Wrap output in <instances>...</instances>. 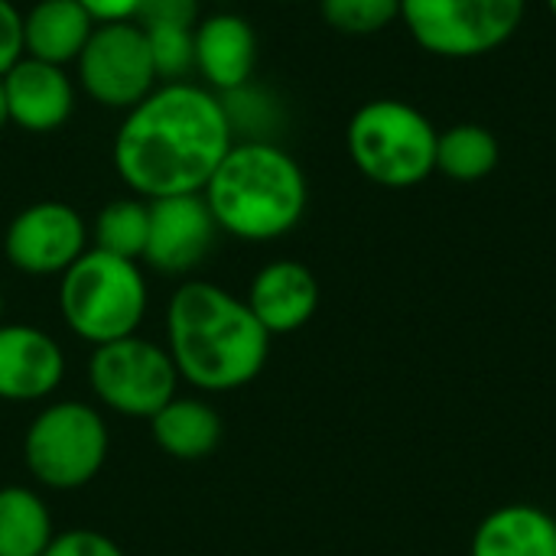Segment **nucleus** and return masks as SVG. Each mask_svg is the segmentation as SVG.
<instances>
[{
    "label": "nucleus",
    "instance_id": "f8f14e48",
    "mask_svg": "<svg viewBox=\"0 0 556 556\" xmlns=\"http://www.w3.org/2000/svg\"><path fill=\"white\" fill-rule=\"evenodd\" d=\"M62 378L65 352L46 329L29 323H0V401H46L59 391Z\"/></svg>",
    "mask_w": 556,
    "mask_h": 556
},
{
    "label": "nucleus",
    "instance_id": "dca6fc26",
    "mask_svg": "<svg viewBox=\"0 0 556 556\" xmlns=\"http://www.w3.org/2000/svg\"><path fill=\"white\" fill-rule=\"evenodd\" d=\"M469 556H556V518L528 502L502 505L479 521Z\"/></svg>",
    "mask_w": 556,
    "mask_h": 556
},
{
    "label": "nucleus",
    "instance_id": "f3484780",
    "mask_svg": "<svg viewBox=\"0 0 556 556\" xmlns=\"http://www.w3.org/2000/svg\"><path fill=\"white\" fill-rule=\"evenodd\" d=\"M94 26L78 0H36L23 13V52L65 68L81 55Z\"/></svg>",
    "mask_w": 556,
    "mask_h": 556
},
{
    "label": "nucleus",
    "instance_id": "393cba45",
    "mask_svg": "<svg viewBox=\"0 0 556 556\" xmlns=\"http://www.w3.org/2000/svg\"><path fill=\"white\" fill-rule=\"evenodd\" d=\"M199 20H202L199 0H143L134 23L137 26H186V29H195Z\"/></svg>",
    "mask_w": 556,
    "mask_h": 556
},
{
    "label": "nucleus",
    "instance_id": "20e7f679",
    "mask_svg": "<svg viewBox=\"0 0 556 556\" xmlns=\"http://www.w3.org/2000/svg\"><path fill=\"white\" fill-rule=\"evenodd\" d=\"M150 303L140 261L88 248L59 277V309L65 326L91 349L137 336Z\"/></svg>",
    "mask_w": 556,
    "mask_h": 556
},
{
    "label": "nucleus",
    "instance_id": "b1692460",
    "mask_svg": "<svg viewBox=\"0 0 556 556\" xmlns=\"http://www.w3.org/2000/svg\"><path fill=\"white\" fill-rule=\"evenodd\" d=\"M42 556H124V551L111 538H104L101 531L72 528V531L55 534Z\"/></svg>",
    "mask_w": 556,
    "mask_h": 556
},
{
    "label": "nucleus",
    "instance_id": "c756f323",
    "mask_svg": "<svg viewBox=\"0 0 556 556\" xmlns=\"http://www.w3.org/2000/svg\"><path fill=\"white\" fill-rule=\"evenodd\" d=\"M0 323H3V290H0Z\"/></svg>",
    "mask_w": 556,
    "mask_h": 556
},
{
    "label": "nucleus",
    "instance_id": "bb28decb",
    "mask_svg": "<svg viewBox=\"0 0 556 556\" xmlns=\"http://www.w3.org/2000/svg\"><path fill=\"white\" fill-rule=\"evenodd\" d=\"M94 23H130L137 20V10L143 0H78Z\"/></svg>",
    "mask_w": 556,
    "mask_h": 556
},
{
    "label": "nucleus",
    "instance_id": "aec40b11",
    "mask_svg": "<svg viewBox=\"0 0 556 556\" xmlns=\"http://www.w3.org/2000/svg\"><path fill=\"white\" fill-rule=\"evenodd\" d=\"M502 147L482 124H456L437 137V173L453 182H479L495 173Z\"/></svg>",
    "mask_w": 556,
    "mask_h": 556
},
{
    "label": "nucleus",
    "instance_id": "6e6552de",
    "mask_svg": "<svg viewBox=\"0 0 556 556\" xmlns=\"http://www.w3.org/2000/svg\"><path fill=\"white\" fill-rule=\"evenodd\" d=\"M179 381L169 349L143 336L98 345L88 358V384L94 397L121 417L150 420L179 394Z\"/></svg>",
    "mask_w": 556,
    "mask_h": 556
},
{
    "label": "nucleus",
    "instance_id": "6ab92c4d",
    "mask_svg": "<svg viewBox=\"0 0 556 556\" xmlns=\"http://www.w3.org/2000/svg\"><path fill=\"white\" fill-rule=\"evenodd\" d=\"M52 511L26 485L0 489V556H42L52 544Z\"/></svg>",
    "mask_w": 556,
    "mask_h": 556
},
{
    "label": "nucleus",
    "instance_id": "cd10ccee",
    "mask_svg": "<svg viewBox=\"0 0 556 556\" xmlns=\"http://www.w3.org/2000/svg\"><path fill=\"white\" fill-rule=\"evenodd\" d=\"M10 124V111H7V91H3V78H0V130Z\"/></svg>",
    "mask_w": 556,
    "mask_h": 556
},
{
    "label": "nucleus",
    "instance_id": "4468645a",
    "mask_svg": "<svg viewBox=\"0 0 556 556\" xmlns=\"http://www.w3.org/2000/svg\"><path fill=\"white\" fill-rule=\"evenodd\" d=\"M244 303L270 339L290 336L313 323L319 309V280L300 261H270L254 274Z\"/></svg>",
    "mask_w": 556,
    "mask_h": 556
},
{
    "label": "nucleus",
    "instance_id": "412c9836",
    "mask_svg": "<svg viewBox=\"0 0 556 556\" xmlns=\"http://www.w3.org/2000/svg\"><path fill=\"white\" fill-rule=\"evenodd\" d=\"M91 231V248L108 251L114 257L143 261L147 235H150V202L140 195H124L108 202L98 215Z\"/></svg>",
    "mask_w": 556,
    "mask_h": 556
},
{
    "label": "nucleus",
    "instance_id": "c85d7f7f",
    "mask_svg": "<svg viewBox=\"0 0 556 556\" xmlns=\"http://www.w3.org/2000/svg\"><path fill=\"white\" fill-rule=\"evenodd\" d=\"M547 10L554 13V20H556V0H547Z\"/></svg>",
    "mask_w": 556,
    "mask_h": 556
},
{
    "label": "nucleus",
    "instance_id": "4be33fe9",
    "mask_svg": "<svg viewBox=\"0 0 556 556\" xmlns=\"http://www.w3.org/2000/svg\"><path fill=\"white\" fill-rule=\"evenodd\" d=\"M323 20L345 36H371L401 20V0H319Z\"/></svg>",
    "mask_w": 556,
    "mask_h": 556
},
{
    "label": "nucleus",
    "instance_id": "ddd939ff",
    "mask_svg": "<svg viewBox=\"0 0 556 556\" xmlns=\"http://www.w3.org/2000/svg\"><path fill=\"white\" fill-rule=\"evenodd\" d=\"M7 111L10 124L26 134H55L75 111V78L52 62L23 55L7 75Z\"/></svg>",
    "mask_w": 556,
    "mask_h": 556
},
{
    "label": "nucleus",
    "instance_id": "39448f33",
    "mask_svg": "<svg viewBox=\"0 0 556 556\" xmlns=\"http://www.w3.org/2000/svg\"><path fill=\"white\" fill-rule=\"evenodd\" d=\"M437 137L433 121L401 101V98H375L362 104L349 127L345 147L355 169L384 189H414L437 173Z\"/></svg>",
    "mask_w": 556,
    "mask_h": 556
},
{
    "label": "nucleus",
    "instance_id": "9b49d317",
    "mask_svg": "<svg viewBox=\"0 0 556 556\" xmlns=\"http://www.w3.org/2000/svg\"><path fill=\"white\" fill-rule=\"evenodd\" d=\"M215 238H218V225L202 192L153 199L143 264L163 277H182L208 257Z\"/></svg>",
    "mask_w": 556,
    "mask_h": 556
},
{
    "label": "nucleus",
    "instance_id": "423d86ee",
    "mask_svg": "<svg viewBox=\"0 0 556 556\" xmlns=\"http://www.w3.org/2000/svg\"><path fill=\"white\" fill-rule=\"evenodd\" d=\"M108 446L111 437L98 407L52 401L33 417L23 437V463L42 489L75 492L98 479L108 463Z\"/></svg>",
    "mask_w": 556,
    "mask_h": 556
},
{
    "label": "nucleus",
    "instance_id": "f257e3e1",
    "mask_svg": "<svg viewBox=\"0 0 556 556\" xmlns=\"http://www.w3.org/2000/svg\"><path fill=\"white\" fill-rule=\"evenodd\" d=\"M235 147V127L222 94L195 81H163L124 111L114 134V173L153 202L199 195Z\"/></svg>",
    "mask_w": 556,
    "mask_h": 556
},
{
    "label": "nucleus",
    "instance_id": "7c9ffc66",
    "mask_svg": "<svg viewBox=\"0 0 556 556\" xmlns=\"http://www.w3.org/2000/svg\"><path fill=\"white\" fill-rule=\"evenodd\" d=\"M277 3H300V0H277Z\"/></svg>",
    "mask_w": 556,
    "mask_h": 556
},
{
    "label": "nucleus",
    "instance_id": "9d476101",
    "mask_svg": "<svg viewBox=\"0 0 556 556\" xmlns=\"http://www.w3.org/2000/svg\"><path fill=\"white\" fill-rule=\"evenodd\" d=\"M91 248V231L68 202H33L13 215L3 235V257L26 277H62Z\"/></svg>",
    "mask_w": 556,
    "mask_h": 556
},
{
    "label": "nucleus",
    "instance_id": "a211bd4d",
    "mask_svg": "<svg viewBox=\"0 0 556 556\" xmlns=\"http://www.w3.org/2000/svg\"><path fill=\"white\" fill-rule=\"evenodd\" d=\"M150 433L166 456L179 463H199L218 450L222 417L208 401L176 394L160 414L150 417Z\"/></svg>",
    "mask_w": 556,
    "mask_h": 556
},
{
    "label": "nucleus",
    "instance_id": "2eb2a0df",
    "mask_svg": "<svg viewBox=\"0 0 556 556\" xmlns=\"http://www.w3.org/2000/svg\"><path fill=\"white\" fill-rule=\"evenodd\" d=\"M195 72L215 94L251 85L257 68V33L241 13H208L195 23Z\"/></svg>",
    "mask_w": 556,
    "mask_h": 556
},
{
    "label": "nucleus",
    "instance_id": "f03ea898",
    "mask_svg": "<svg viewBox=\"0 0 556 556\" xmlns=\"http://www.w3.org/2000/svg\"><path fill=\"white\" fill-rule=\"evenodd\" d=\"M166 349L182 381L208 394H228L264 371L270 332L225 287L186 280L166 306Z\"/></svg>",
    "mask_w": 556,
    "mask_h": 556
},
{
    "label": "nucleus",
    "instance_id": "1a4fd4ad",
    "mask_svg": "<svg viewBox=\"0 0 556 556\" xmlns=\"http://www.w3.org/2000/svg\"><path fill=\"white\" fill-rule=\"evenodd\" d=\"M75 65L78 88L108 111H130L160 85L147 36L134 20L98 23Z\"/></svg>",
    "mask_w": 556,
    "mask_h": 556
},
{
    "label": "nucleus",
    "instance_id": "a878e982",
    "mask_svg": "<svg viewBox=\"0 0 556 556\" xmlns=\"http://www.w3.org/2000/svg\"><path fill=\"white\" fill-rule=\"evenodd\" d=\"M23 13L13 0H0V78L23 59Z\"/></svg>",
    "mask_w": 556,
    "mask_h": 556
},
{
    "label": "nucleus",
    "instance_id": "0eeeda50",
    "mask_svg": "<svg viewBox=\"0 0 556 556\" xmlns=\"http://www.w3.org/2000/svg\"><path fill=\"white\" fill-rule=\"evenodd\" d=\"M528 0H401L414 42L440 59H479L502 49L525 23Z\"/></svg>",
    "mask_w": 556,
    "mask_h": 556
},
{
    "label": "nucleus",
    "instance_id": "7ed1b4c3",
    "mask_svg": "<svg viewBox=\"0 0 556 556\" xmlns=\"http://www.w3.org/2000/svg\"><path fill=\"white\" fill-rule=\"evenodd\" d=\"M218 231L238 241H277L290 235L309 202L303 166L270 140H235L205 186Z\"/></svg>",
    "mask_w": 556,
    "mask_h": 556
},
{
    "label": "nucleus",
    "instance_id": "5701e85b",
    "mask_svg": "<svg viewBox=\"0 0 556 556\" xmlns=\"http://www.w3.org/2000/svg\"><path fill=\"white\" fill-rule=\"evenodd\" d=\"M153 55V68L163 81H189L195 72V29L186 26H140Z\"/></svg>",
    "mask_w": 556,
    "mask_h": 556
}]
</instances>
